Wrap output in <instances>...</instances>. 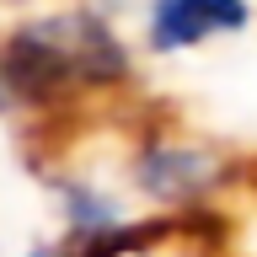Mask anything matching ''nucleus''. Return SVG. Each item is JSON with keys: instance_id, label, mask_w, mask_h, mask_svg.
<instances>
[{"instance_id": "1", "label": "nucleus", "mask_w": 257, "mask_h": 257, "mask_svg": "<svg viewBox=\"0 0 257 257\" xmlns=\"http://www.w3.org/2000/svg\"><path fill=\"white\" fill-rule=\"evenodd\" d=\"M0 75L22 102H64L128 80V48L102 16L64 11L16 27L0 48Z\"/></svg>"}, {"instance_id": "2", "label": "nucleus", "mask_w": 257, "mask_h": 257, "mask_svg": "<svg viewBox=\"0 0 257 257\" xmlns=\"http://www.w3.org/2000/svg\"><path fill=\"white\" fill-rule=\"evenodd\" d=\"M225 220L204 209H182L172 220H118L80 241V257H220Z\"/></svg>"}, {"instance_id": "3", "label": "nucleus", "mask_w": 257, "mask_h": 257, "mask_svg": "<svg viewBox=\"0 0 257 257\" xmlns=\"http://www.w3.org/2000/svg\"><path fill=\"white\" fill-rule=\"evenodd\" d=\"M246 22H252L246 0H150L145 38L156 54H182V48H198L209 38L241 32Z\"/></svg>"}, {"instance_id": "4", "label": "nucleus", "mask_w": 257, "mask_h": 257, "mask_svg": "<svg viewBox=\"0 0 257 257\" xmlns=\"http://www.w3.org/2000/svg\"><path fill=\"white\" fill-rule=\"evenodd\" d=\"M214 177H220V161L188 140H161L140 161V188L166 198V204H188L193 193L214 188Z\"/></svg>"}, {"instance_id": "5", "label": "nucleus", "mask_w": 257, "mask_h": 257, "mask_svg": "<svg viewBox=\"0 0 257 257\" xmlns=\"http://www.w3.org/2000/svg\"><path fill=\"white\" fill-rule=\"evenodd\" d=\"M6 102H11V91H6V75H0V107H6Z\"/></svg>"}, {"instance_id": "6", "label": "nucleus", "mask_w": 257, "mask_h": 257, "mask_svg": "<svg viewBox=\"0 0 257 257\" xmlns=\"http://www.w3.org/2000/svg\"><path fill=\"white\" fill-rule=\"evenodd\" d=\"M32 257H64V252H32Z\"/></svg>"}]
</instances>
